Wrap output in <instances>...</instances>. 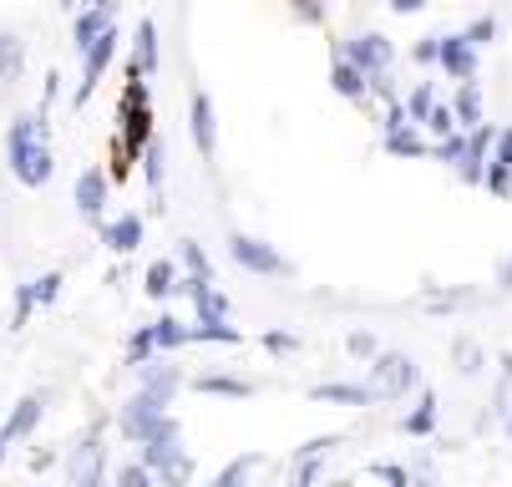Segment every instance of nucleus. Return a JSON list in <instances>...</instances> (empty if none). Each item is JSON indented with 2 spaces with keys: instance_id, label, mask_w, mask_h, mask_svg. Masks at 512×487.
<instances>
[{
  "instance_id": "1",
  "label": "nucleus",
  "mask_w": 512,
  "mask_h": 487,
  "mask_svg": "<svg viewBox=\"0 0 512 487\" xmlns=\"http://www.w3.org/2000/svg\"><path fill=\"white\" fill-rule=\"evenodd\" d=\"M11 173L26 183V188H46L51 173H56V158H51V143H46V122L41 117H16L11 137Z\"/></svg>"
},
{
  "instance_id": "2",
  "label": "nucleus",
  "mask_w": 512,
  "mask_h": 487,
  "mask_svg": "<svg viewBox=\"0 0 512 487\" xmlns=\"http://www.w3.org/2000/svg\"><path fill=\"white\" fill-rule=\"evenodd\" d=\"M168 401L163 396H153V391H142V396H132L127 406H122V432L132 437V442H158V437H178V422L163 411Z\"/></svg>"
},
{
  "instance_id": "3",
  "label": "nucleus",
  "mask_w": 512,
  "mask_h": 487,
  "mask_svg": "<svg viewBox=\"0 0 512 487\" xmlns=\"http://www.w3.org/2000/svg\"><path fill=\"white\" fill-rule=\"evenodd\" d=\"M411 386H416V361H411V356L381 351V356L371 361V391H376V401H396V396H406Z\"/></svg>"
},
{
  "instance_id": "4",
  "label": "nucleus",
  "mask_w": 512,
  "mask_h": 487,
  "mask_svg": "<svg viewBox=\"0 0 512 487\" xmlns=\"http://www.w3.org/2000/svg\"><path fill=\"white\" fill-rule=\"evenodd\" d=\"M229 254H234V259H239L249 274H289V264H284V259H279V254H274L264 239L234 234V239H229Z\"/></svg>"
},
{
  "instance_id": "5",
  "label": "nucleus",
  "mask_w": 512,
  "mask_h": 487,
  "mask_svg": "<svg viewBox=\"0 0 512 487\" xmlns=\"http://www.w3.org/2000/svg\"><path fill=\"white\" fill-rule=\"evenodd\" d=\"M112 51H117V31H112V26H107L97 41H87V66H82V87H77V102H87V97H92V87L102 82L107 61H112Z\"/></svg>"
},
{
  "instance_id": "6",
  "label": "nucleus",
  "mask_w": 512,
  "mask_h": 487,
  "mask_svg": "<svg viewBox=\"0 0 512 487\" xmlns=\"http://www.w3.org/2000/svg\"><path fill=\"white\" fill-rule=\"evenodd\" d=\"M188 127H193V148H198L203 158H213V148H218V122H213V97H208V92H193Z\"/></svg>"
},
{
  "instance_id": "7",
  "label": "nucleus",
  "mask_w": 512,
  "mask_h": 487,
  "mask_svg": "<svg viewBox=\"0 0 512 487\" xmlns=\"http://www.w3.org/2000/svg\"><path fill=\"white\" fill-rule=\"evenodd\" d=\"M102 467H107V452H102V442L92 437V442L77 447V457L66 462V477L77 482V487H92V482H102Z\"/></svg>"
},
{
  "instance_id": "8",
  "label": "nucleus",
  "mask_w": 512,
  "mask_h": 487,
  "mask_svg": "<svg viewBox=\"0 0 512 487\" xmlns=\"http://www.w3.org/2000/svg\"><path fill=\"white\" fill-rule=\"evenodd\" d=\"M102 203H107V178H102V168H87L77 178V214L97 224L102 219Z\"/></svg>"
},
{
  "instance_id": "9",
  "label": "nucleus",
  "mask_w": 512,
  "mask_h": 487,
  "mask_svg": "<svg viewBox=\"0 0 512 487\" xmlns=\"http://www.w3.org/2000/svg\"><path fill=\"white\" fill-rule=\"evenodd\" d=\"M36 422H41V396H21V401L11 406V416H6V427H0L6 447H11V442H21V437H31V432H36Z\"/></svg>"
},
{
  "instance_id": "10",
  "label": "nucleus",
  "mask_w": 512,
  "mask_h": 487,
  "mask_svg": "<svg viewBox=\"0 0 512 487\" xmlns=\"http://www.w3.org/2000/svg\"><path fill=\"white\" fill-rule=\"evenodd\" d=\"M350 61H355V66H371V72H381V66L391 61V41L376 36V31H365V36L350 41Z\"/></svg>"
},
{
  "instance_id": "11",
  "label": "nucleus",
  "mask_w": 512,
  "mask_h": 487,
  "mask_svg": "<svg viewBox=\"0 0 512 487\" xmlns=\"http://www.w3.org/2000/svg\"><path fill=\"white\" fill-rule=\"evenodd\" d=\"M310 396H315V401H335V406H376V391H371V386H350V381L315 386Z\"/></svg>"
},
{
  "instance_id": "12",
  "label": "nucleus",
  "mask_w": 512,
  "mask_h": 487,
  "mask_svg": "<svg viewBox=\"0 0 512 487\" xmlns=\"http://www.w3.org/2000/svg\"><path fill=\"white\" fill-rule=\"evenodd\" d=\"M436 56H442V66L452 77H472V41L467 36H447L442 46H436Z\"/></svg>"
},
{
  "instance_id": "13",
  "label": "nucleus",
  "mask_w": 512,
  "mask_h": 487,
  "mask_svg": "<svg viewBox=\"0 0 512 487\" xmlns=\"http://www.w3.org/2000/svg\"><path fill=\"white\" fill-rule=\"evenodd\" d=\"M21 66H26V41L11 36V31H0V87L16 82V77H21Z\"/></svg>"
},
{
  "instance_id": "14",
  "label": "nucleus",
  "mask_w": 512,
  "mask_h": 487,
  "mask_svg": "<svg viewBox=\"0 0 512 487\" xmlns=\"http://www.w3.org/2000/svg\"><path fill=\"white\" fill-rule=\"evenodd\" d=\"M137 376H142V391H153V396L173 401V391H178V376H173L168 366H153V356H148V361H137Z\"/></svg>"
},
{
  "instance_id": "15",
  "label": "nucleus",
  "mask_w": 512,
  "mask_h": 487,
  "mask_svg": "<svg viewBox=\"0 0 512 487\" xmlns=\"http://www.w3.org/2000/svg\"><path fill=\"white\" fill-rule=\"evenodd\" d=\"M102 239H107L117 254H132V249L142 244V219H137V214H127V219L107 224V229H102Z\"/></svg>"
},
{
  "instance_id": "16",
  "label": "nucleus",
  "mask_w": 512,
  "mask_h": 487,
  "mask_svg": "<svg viewBox=\"0 0 512 487\" xmlns=\"http://www.w3.org/2000/svg\"><path fill=\"white\" fill-rule=\"evenodd\" d=\"M507 371H502V381H497V391H492V416H497V427L512 437V356L502 361Z\"/></svg>"
},
{
  "instance_id": "17",
  "label": "nucleus",
  "mask_w": 512,
  "mask_h": 487,
  "mask_svg": "<svg viewBox=\"0 0 512 487\" xmlns=\"http://www.w3.org/2000/svg\"><path fill=\"white\" fill-rule=\"evenodd\" d=\"M142 72H158V26L153 21L137 26V77Z\"/></svg>"
},
{
  "instance_id": "18",
  "label": "nucleus",
  "mask_w": 512,
  "mask_h": 487,
  "mask_svg": "<svg viewBox=\"0 0 512 487\" xmlns=\"http://www.w3.org/2000/svg\"><path fill=\"white\" fill-rule=\"evenodd\" d=\"M492 193H507V183H512V127L497 137V163H492Z\"/></svg>"
},
{
  "instance_id": "19",
  "label": "nucleus",
  "mask_w": 512,
  "mask_h": 487,
  "mask_svg": "<svg viewBox=\"0 0 512 487\" xmlns=\"http://www.w3.org/2000/svg\"><path fill=\"white\" fill-rule=\"evenodd\" d=\"M330 87L340 97H360L365 92V77H360V66L355 61H335V72H330Z\"/></svg>"
},
{
  "instance_id": "20",
  "label": "nucleus",
  "mask_w": 512,
  "mask_h": 487,
  "mask_svg": "<svg viewBox=\"0 0 512 487\" xmlns=\"http://www.w3.org/2000/svg\"><path fill=\"white\" fill-rule=\"evenodd\" d=\"M153 340L163 345V351H178V345H188V340H193V330H188L183 320H173V315H163V320L153 325Z\"/></svg>"
},
{
  "instance_id": "21",
  "label": "nucleus",
  "mask_w": 512,
  "mask_h": 487,
  "mask_svg": "<svg viewBox=\"0 0 512 487\" xmlns=\"http://www.w3.org/2000/svg\"><path fill=\"white\" fill-rule=\"evenodd\" d=\"M198 391L203 396H254V386L234 381V376H198Z\"/></svg>"
},
{
  "instance_id": "22",
  "label": "nucleus",
  "mask_w": 512,
  "mask_h": 487,
  "mask_svg": "<svg viewBox=\"0 0 512 487\" xmlns=\"http://www.w3.org/2000/svg\"><path fill=\"white\" fill-rule=\"evenodd\" d=\"M254 472H264V457H259V452H249V457H239L234 467L218 472V487H239V482H249Z\"/></svg>"
},
{
  "instance_id": "23",
  "label": "nucleus",
  "mask_w": 512,
  "mask_h": 487,
  "mask_svg": "<svg viewBox=\"0 0 512 487\" xmlns=\"http://www.w3.org/2000/svg\"><path fill=\"white\" fill-rule=\"evenodd\" d=\"M431 427H436V396L426 391V396H421V406L406 416V432H411V437H426Z\"/></svg>"
},
{
  "instance_id": "24",
  "label": "nucleus",
  "mask_w": 512,
  "mask_h": 487,
  "mask_svg": "<svg viewBox=\"0 0 512 487\" xmlns=\"http://www.w3.org/2000/svg\"><path fill=\"white\" fill-rule=\"evenodd\" d=\"M107 16H112V11H102V6H92V11H87V16L77 21V46H82V51H87V41H97V36H102V31L112 26Z\"/></svg>"
},
{
  "instance_id": "25",
  "label": "nucleus",
  "mask_w": 512,
  "mask_h": 487,
  "mask_svg": "<svg viewBox=\"0 0 512 487\" xmlns=\"http://www.w3.org/2000/svg\"><path fill=\"white\" fill-rule=\"evenodd\" d=\"M168 290H173V264H168V259H158V264L148 269V295H153V300H163Z\"/></svg>"
},
{
  "instance_id": "26",
  "label": "nucleus",
  "mask_w": 512,
  "mask_h": 487,
  "mask_svg": "<svg viewBox=\"0 0 512 487\" xmlns=\"http://www.w3.org/2000/svg\"><path fill=\"white\" fill-rule=\"evenodd\" d=\"M193 340H224V345H234V340H239V330H234V325H224V320H198Z\"/></svg>"
},
{
  "instance_id": "27",
  "label": "nucleus",
  "mask_w": 512,
  "mask_h": 487,
  "mask_svg": "<svg viewBox=\"0 0 512 487\" xmlns=\"http://www.w3.org/2000/svg\"><path fill=\"white\" fill-rule=\"evenodd\" d=\"M457 371H462V376L482 371V351H477V340H457Z\"/></svg>"
},
{
  "instance_id": "28",
  "label": "nucleus",
  "mask_w": 512,
  "mask_h": 487,
  "mask_svg": "<svg viewBox=\"0 0 512 487\" xmlns=\"http://www.w3.org/2000/svg\"><path fill=\"white\" fill-rule=\"evenodd\" d=\"M117 482H122V487H148V482H153V467H148V462H127V467L117 472Z\"/></svg>"
},
{
  "instance_id": "29",
  "label": "nucleus",
  "mask_w": 512,
  "mask_h": 487,
  "mask_svg": "<svg viewBox=\"0 0 512 487\" xmlns=\"http://www.w3.org/2000/svg\"><path fill=\"white\" fill-rule=\"evenodd\" d=\"M386 148H391V153H401V158H416V153H421V143H416L411 132H401V127H391V137H386Z\"/></svg>"
},
{
  "instance_id": "30",
  "label": "nucleus",
  "mask_w": 512,
  "mask_h": 487,
  "mask_svg": "<svg viewBox=\"0 0 512 487\" xmlns=\"http://www.w3.org/2000/svg\"><path fill=\"white\" fill-rule=\"evenodd\" d=\"M153 351H158V340H153V325H148V330H137V335H132V366H137V361H148Z\"/></svg>"
},
{
  "instance_id": "31",
  "label": "nucleus",
  "mask_w": 512,
  "mask_h": 487,
  "mask_svg": "<svg viewBox=\"0 0 512 487\" xmlns=\"http://www.w3.org/2000/svg\"><path fill=\"white\" fill-rule=\"evenodd\" d=\"M31 290H36V300H41V305H51V300L61 295V274H41V280H36Z\"/></svg>"
},
{
  "instance_id": "32",
  "label": "nucleus",
  "mask_w": 512,
  "mask_h": 487,
  "mask_svg": "<svg viewBox=\"0 0 512 487\" xmlns=\"http://www.w3.org/2000/svg\"><path fill=\"white\" fill-rule=\"evenodd\" d=\"M477 112H482L477 92H472V87H462V97H457V117H462V122H477Z\"/></svg>"
},
{
  "instance_id": "33",
  "label": "nucleus",
  "mask_w": 512,
  "mask_h": 487,
  "mask_svg": "<svg viewBox=\"0 0 512 487\" xmlns=\"http://www.w3.org/2000/svg\"><path fill=\"white\" fill-rule=\"evenodd\" d=\"M31 305H36V290H16V320H11L16 330L26 325V315H31Z\"/></svg>"
},
{
  "instance_id": "34",
  "label": "nucleus",
  "mask_w": 512,
  "mask_h": 487,
  "mask_svg": "<svg viewBox=\"0 0 512 487\" xmlns=\"http://www.w3.org/2000/svg\"><path fill=\"white\" fill-rule=\"evenodd\" d=\"M426 122H431V132H442V137L452 132V112H447V107H431V112H426Z\"/></svg>"
},
{
  "instance_id": "35",
  "label": "nucleus",
  "mask_w": 512,
  "mask_h": 487,
  "mask_svg": "<svg viewBox=\"0 0 512 487\" xmlns=\"http://www.w3.org/2000/svg\"><path fill=\"white\" fill-rule=\"evenodd\" d=\"M426 112H431V92H426V87H416V92H411V117H416V122H426Z\"/></svg>"
},
{
  "instance_id": "36",
  "label": "nucleus",
  "mask_w": 512,
  "mask_h": 487,
  "mask_svg": "<svg viewBox=\"0 0 512 487\" xmlns=\"http://www.w3.org/2000/svg\"><path fill=\"white\" fill-rule=\"evenodd\" d=\"M345 345H350L355 356H376V340H371V335H350Z\"/></svg>"
},
{
  "instance_id": "37",
  "label": "nucleus",
  "mask_w": 512,
  "mask_h": 487,
  "mask_svg": "<svg viewBox=\"0 0 512 487\" xmlns=\"http://www.w3.org/2000/svg\"><path fill=\"white\" fill-rule=\"evenodd\" d=\"M183 254H188L193 274H208V259H203V249H198V244H183Z\"/></svg>"
},
{
  "instance_id": "38",
  "label": "nucleus",
  "mask_w": 512,
  "mask_h": 487,
  "mask_svg": "<svg viewBox=\"0 0 512 487\" xmlns=\"http://www.w3.org/2000/svg\"><path fill=\"white\" fill-rule=\"evenodd\" d=\"M148 178H153V183L163 178V148H153V153H148Z\"/></svg>"
},
{
  "instance_id": "39",
  "label": "nucleus",
  "mask_w": 512,
  "mask_h": 487,
  "mask_svg": "<svg viewBox=\"0 0 512 487\" xmlns=\"http://www.w3.org/2000/svg\"><path fill=\"white\" fill-rule=\"evenodd\" d=\"M371 472H376V477H386V482H406V472H401V467H386V462H381V467H371Z\"/></svg>"
},
{
  "instance_id": "40",
  "label": "nucleus",
  "mask_w": 512,
  "mask_h": 487,
  "mask_svg": "<svg viewBox=\"0 0 512 487\" xmlns=\"http://www.w3.org/2000/svg\"><path fill=\"white\" fill-rule=\"evenodd\" d=\"M426 0H391V11H401V16H411V11H421Z\"/></svg>"
},
{
  "instance_id": "41",
  "label": "nucleus",
  "mask_w": 512,
  "mask_h": 487,
  "mask_svg": "<svg viewBox=\"0 0 512 487\" xmlns=\"http://www.w3.org/2000/svg\"><path fill=\"white\" fill-rule=\"evenodd\" d=\"M467 41H492V21H477V26H472V36H467Z\"/></svg>"
},
{
  "instance_id": "42",
  "label": "nucleus",
  "mask_w": 512,
  "mask_h": 487,
  "mask_svg": "<svg viewBox=\"0 0 512 487\" xmlns=\"http://www.w3.org/2000/svg\"><path fill=\"white\" fill-rule=\"evenodd\" d=\"M391 127H401V107H396V102H386V132H391Z\"/></svg>"
},
{
  "instance_id": "43",
  "label": "nucleus",
  "mask_w": 512,
  "mask_h": 487,
  "mask_svg": "<svg viewBox=\"0 0 512 487\" xmlns=\"http://www.w3.org/2000/svg\"><path fill=\"white\" fill-rule=\"evenodd\" d=\"M502 285H512V264H502Z\"/></svg>"
},
{
  "instance_id": "44",
  "label": "nucleus",
  "mask_w": 512,
  "mask_h": 487,
  "mask_svg": "<svg viewBox=\"0 0 512 487\" xmlns=\"http://www.w3.org/2000/svg\"><path fill=\"white\" fill-rule=\"evenodd\" d=\"M0 457H6V437H0Z\"/></svg>"
}]
</instances>
